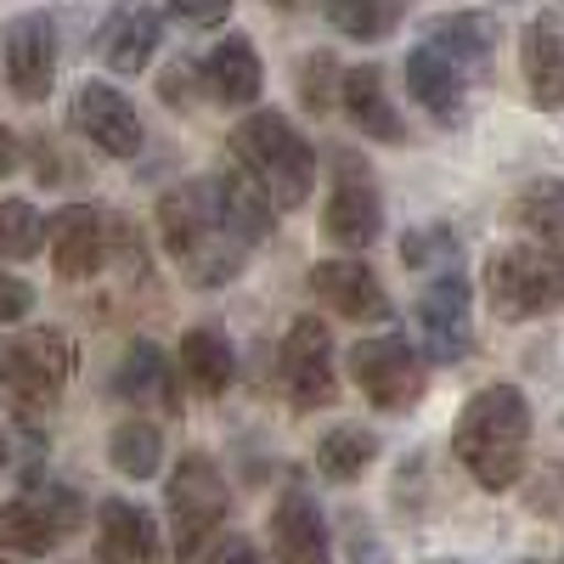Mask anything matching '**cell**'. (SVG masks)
<instances>
[{"mask_svg": "<svg viewBox=\"0 0 564 564\" xmlns=\"http://www.w3.org/2000/svg\"><path fill=\"white\" fill-rule=\"evenodd\" d=\"M45 243H52V265H57V276H68V282L97 276V265H102V254H108L102 209H90V204H68V209H57L52 220H45Z\"/></svg>", "mask_w": 564, "mask_h": 564, "instance_id": "15", "label": "cell"}, {"mask_svg": "<svg viewBox=\"0 0 564 564\" xmlns=\"http://www.w3.org/2000/svg\"><path fill=\"white\" fill-rule=\"evenodd\" d=\"M12 164H18V135H12L7 124H0V175H7Z\"/></svg>", "mask_w": 564, "mask_h": 564, "instance_id": "37", "label": "cell"}, {"mask_svg": "<svg viewBox=\"0 0 564 564\" xmlns=\"http://www.w3.org/2000/svg\"><path fill=\"white\" fill-rule=\"evenodd\" d=\"M97 558L102 564H148L159 558V525L124 497H108L97 508Z\"/></svg>", "mask_w": 564, "mask_h": 564, "instance_id": "21", "label": "cell"}, {"mask_svg": "<svg viewBox=\"0 0 564 564\" xmlns=\"http://www.w3.org/2000/svg\"><path fill=\"white\" fill-rule=\"evenodd\" d=\"M339 170H345V175H339V186H334V198H327L322 231H327L339 249H372V243H379V231H384V204H379L367 170H361L350 153H339Z\"/></svg>", "mask_w": 564, "mask_h": 564, "instance_id": "13", "label": "cell"}, {"mask_svg": "<svg viewBox=\"0 0 564 564\" xmlns=\"http://www.w3.org/2000/svg\"><path fill=\"white\" fill-rule=\"evenodd\" d=\"M486 300L502 322H531L564 305V265L531 243L497 249L486 260Z\"/></svg>", "mask_w": 564, "mask_h": 564, "instance_id": "5", "label": "cell"}, {"mask_svg": "<svg viewBox=\"0 0 564 564\" xmlns=\"http://www.w3.org/2000/svg\"><path fill=\"white\" fill-rule=\"evenodd\" d=\"M406 85H412V102L430 119H441V124L463 119V74L435 52V45H417L406 57Z\"/></svg>", "mask_w": 564, "mask_h": 564, "instance_id": "22", "label": "cell"}, {"mask_svg": "<svg viewBox=\"0 0 564 564\" xmlns=\"http://www.w3.org/2000/svg\"><path fill=\"white\" fill-rule=\"evenodd\" d=\"M7 79L23 102H45L57 79V23L45 12H23L7 29Z\"/></svg>", "mask_w": 564, "mask_h": 564, "instance_id": "14", "label": "cell"}, {"mask_svg": "<svg viewBox=\"0 0 564 564\" xmlns=\"http://www.w3.org/2000/svg\"><path fill=\"white\" fill-rule=\"evenodd\" d=\"M271 553H276V564H334V542H327L322 508L300 486H289L271 508Z\"/></svg>", "mask_w": 564, "mask_h": 564, "instance_id": "16", "label": "cell"}, {"mask_svg": "<svg viewBox=\"0 0 564 564\" xmlns=\"http://www.w3.org/2000/svg\"><path fill=\"white\" fill-rule=\"evenodd\" d=\"M327 23L339 34H356V40H379L401 23V7L395 0H334L327 7Z\"/></svg>", "mask_w": 564, "mask_h": 564, "instance_id": "31", "label": "cell"}, {"mask_svg": "<svg viewBox=\"0 0 564 564\" xmlns=\"http://www.w3.org/2000/svg\"><path fill=\"white\" fill-rule=\"evenodd\" d=\"M74 379V339L57 327H29L0 345V395H7L23 417L57 406V395Z\"/></svg>", "mask_w": 564, "mask_h": 564, "instance_id": "4", "label": "cell"}, {"mask_svg": "<svg viewBox=\"0 0 564 564\" xmlns=\"http://www.w3.org/2000/svg\"><path fill=\"white\" fill-rule=\"evenodd\" d=\"M430 45L463 74V68H486L491 63V45H497V23L486 12H452L430 23Z\"/></svg>", "mask_w": 564, "mask_h": 564, "instance_id": "26", "label": "cell"}, {"mask_svg": "<svg viewBox=\"0 0 564 564\" xmlns=\"http://www.w3.org/2000/svg\"><path fill=\"white\" fill-rule=\"evenodd\" d=\"M311 294L345 322H390L395 316L390 289L361 260H316L311 265Z\"/></svg>", "mask_w": 564, "mask_h": 564, "instance_id": "12", "label": "cell"}, {"mask_svg": "<svg viewBox=\"0 0 564 564\" xmlns=\"http://www.w3.org/2000/svg\"><path fill=\"white\" fill-rule=\"evenodd\" d=\"M417 339L435 361H463L475 350V327H468V276L441 271L423 276L417 289Z\"/></svg>", "mask_w": 564, "mask_h": 564, "instance_id": "10", "label": "cell"}, {"mask_svg": "<svg viewBox=\"0 0 564 564\" xmlns=\"http://www.w3.org/2000/svg\"><path fill=\"white\" fill-rule=\"evenodd\" d=\"M0 564H12V558H0Z\"/></svg>", "mask_w": 564, "mask_h": 564, "instance_id": "39", "label": "cell"}, {"mask_svg": "<svg viewBox=\"0 0 564 564\" xmlns=\"http://www.w3.org/2000/svg\"><path fill=\"white\" fill-rule=\"evenodd\" d=\"M159 40H164V18L148 12V7H130V12H113L108 29H102V57L113 74H141L153 63L159 52Z\"/></svg>", "mask_w": 564, "mask_h": 564, "instance_id": "23", "label": "cell"}, {"mask_svg": "<svg viewBox=\"0 0 564 564\" xmlns=\"http://www.w3.org/2000/svg\"><path fill=\"white\" fill-rule=\"evenodd\" d=\"M350 379L379 412H412L417 395H423V361H417V350L401 334L361 339L350 350Z\"/></svg>", "mask_w": 564, "mask_h": 564, "instance_id": "7", "label": "cell"}, {"mask_svg": "<svg viewBox=\"0 0 564 564\" xmlns=\"http://www.w3.org/2000/svg\"><path fill=\"white\" fill-rule=\"evenodd\" d=\"M159 238L186 271V282H198V289H220L243 265V243L226 231L209 181H186L159 198Z\"/></svg>", "mask_w": 564, "mask_h": 564, "instance_id": "2", "label": "cell"}, {"mask_svg": "<svg viewBox=\"0 0 564 564\" xmlns=\"http://www.w3.org/2000/svg\"><path fill=\"white\" fill-rule=\"evenodd\" d=\"M231 159H238V170H249L265 186L276 209H300L311 198L316 153L282 113H249L238 130H231Z\"/></svg>", "mask_w": 564, "mask_h": 564, "instance_id": "3", "label": "cell"}, {"mask_svg": "<svg viewBox=\"0 0 564 564\" xmlns=\"http://www.w3.org/2000/svg\"><path fill=\"white\" fill-rule=\"evenodd\" d=\"M334 85H345V74H339L334 57H327V52L305 57V68H300V102H305L311 113H327V108H334V97H339Z\"/></svg>", "mask_w": 564, "mask_h": 564, "instance_id": "33", "label": "cell"}, {"mask_svg": "<svg viewBox=\"0 0 564 564\" xmlns=\"http://www.w3.org/2000/svg\"><path fill=\"white\" fill-rule=\"evenodd\" d=\"M186 79H193V63H175V68L159 79V90H164L170 108H186Z\"/></svg>", "mask_w": 564, "mask_h": 564, "instance_id": "36", "label": "cell"}, {"mask_svg": "<svg viewBox=\"0 0 564 564\" xmlns=\"http://www.w3.org/2000/svg\"><path fill=\"white\" fill-rule=\"evenodd\" d=\"M401 260L412 265V276H441V271H463V243L446 220L412 226L401 238Z\"/></svg>", "mask_w": 564, "mask_h": 564, "instance_id": "29", "label": "cell"}, {"mask_svg": "<svg viewBox=\"0 0 564 564\" xmlns=\"http://www.w3.org/2000/svg\"><path fill=\"white\" fill-rule=\"evenodd\" d=\"M513 220L525 226L531 249H542L564 265V181H553V175L531 181L525 193L513 198Z\"/></svg>", "mask_w": 564, "mask_h": 564, "instance_id": "24", "label": "cell"}, {"mask_svg": "<svg viewBox=\"0 0 564 564\" xmlns=\"http://www.w3.org/2000/svg\"><path fill=\"white\" fill-rule=\"evenodd\" d=\"M204 85H209V97L226 102V108H249L260 90H265V68H260V52H254V40L243 34H226L209 45V57H204Z\"/></svg>", "mask_w": 564, "mask_h": 564, "instance_id": "19", "label": "cell"}, {"mask_svg": "<svg viewBox=\"0 0 564 564\" xmlns=\"http://www.w3.org/2000/svg\"><path fill=\"white\" fill-rule=\"evenodd\" d=\"M282 390H289L294 412H322L334 406V339H327L322 316H300L282 339Z\"/></svg>", "mask_w": 564, "mask_h": 564, "instance_id": "9", "label": "cell"}, {"mask_svg": "<svg viewBox=\"0 0 564 564\" xmlns=\"http://www.w3.org/2000/svg\"><path fill=\"white\" fill-rule=\"evenodd\" d=\"M231 372H238V356H231L226 334H215V327H193V334L181 339V379L193 384L198 395H226Z\"/></svg>", "mask_w": 564, "mask_h": 564, "instance_id": "27", "label": "cell"}, {"mask_svg": "<svg viewBox=\"0 0 564 564\" xmlns=\"http://www.w3.org/2000/svg\"><path fill=\"white\" fill-rule=\"evenodd\" d=\"M108 457L124 480H153L159 463H164V435L153 430L148 417H124L119 430L108 435Z\"/></svg>", "mask_w": 564, "mask_h": 564, "instance_id": "28", "label": "cell"}, {"mask_svg": "<svg viewBox=\"0 0 564 564\" xmlns=\"http://www.w3.org/2000/svg\"><path fill=\"white\" fill-rule=\"evenodd\" d=\"M339 102H345V113H350V124H356L361 135L384 141V148H401V141H406V124H401L395 102L384 97V74L372 68V63H356V68L345 74Z\"/></svg>", "mask_w": 564, "mask_h": 564, "instance_id": "20", "label": "cell"}, {"mask_svg": "<svg viewBox=\"0 0 564 564\" xmlns=\"http://www.w3.org/2000/svg\"><path fill=\"white\" fill-rule=\"evenodd\" d=\"M452 452L486 491H508L525 475L531 452V401L513 384H486L463 401L452 423Z\"/></svg>", "mask_w": 564, "mask_h": 564, "instance_id": "1", "label": "cell"}, {"mask_svg": "<svg viewBox=\"0 0 564 564\" xmlns=\"http://www.w3.org/2000/svg\"><path fill=\"white\" fill-rule=\"evenodd\" d=\"M34 311V289L23 276H12V271H0V322H23Z\"/></svg>", "mask_w": 564, "mask_h": 564, "instance_id": "34", "label": "cell"}, {"mask_svg": "<svg viewBox=\"0 0 564 564\" xmlns=\"http://www.w3.org/2000/svg\"><path fill=\"white\" fill-rule=\"evenodd\" d=\"M170 536H175V553L181 558H193L209 547V536L220 531L226 520V508H231V491L220 480V468L198 452H186L175 463V475H170Z\"/></svg>", "mask_w": 564, "mask_h": 564, "instance_id": "6", "label": "cell"}, {"mask_svg": "<svg viewBox=\"0 0 564 564\" xmlns=\"http://www.w3.org/2000/svg\"><path fill=\"white\" fill-rule=\"evenodd\" d=\"M113 390H119L130 406H170V412H175V372H170L164 350L148 345V339H135V345L124 350Z\"/></svg>", "mask_w": 564, "mask_h": 564, "instance_id": "25", "label": "cell"}, {"mask_svg": "<svg viewBox=\"0 0 564 564\" xmlns=\"http://www.w3.org/2000/svg\"><path fill=\"white\" fill-rule=\"evenodd\" d=\"M74 130L108 159H135L141 153V119H135L130 97L113 90V85H102V79H85L74 90Z\"/></svg>", "mask_w": 564, "mask_h": 564, "instance_id": "11", "label": "cell"}, {"mask_svg": "<svg viewBox=\"0 0 564 564\" xmlns=\"http://www.w3.org/2000/svg\"><path fill=\"white\" fill-rule=\"evenodd\" d=\"M372 435L367 430H356V423H339V430H327L322 435V446H316V468L327 480H339V486H350V480H361L367 468H372Z\"/></svg>", "mask_w": 564, "mask_h": 564, "instance_id": "30", "label": "cell"}, {"mask_svg": "<svg viewBox=\"0 0 564 564\" xmlns=\"http://www.w3.org/2000/svg\"><path fill=\"white\" fill-rule=\"evenodd\" d=\"M45 243V220L23 198H0V260H29Z\"/></svg>", "mask_w": 564, "mask_h": 564, "instance_id": "32", "label": "cell"}, {"mask_svg": "<svg viewBox=\"0 0 564 564\" xmlns=\"http://www.w3.org/2000/svg\"><path fill=\"white\" fill-rule=\"evenodd\" d=\"M0 468H7V435H0Z\"/></svg>", "mask_w": 564, "mask_h": 564, "instance_id": "38", "label": "cell"}, {"mask_svg": "<svg viewBox=\"0 0 564 564\" xmlns=\"http://www.w3.org/2000/svg\"><path fill=\"white\" fill-rule=\"evenodd\" d=\"M209 193H215V209H220L226 231H231V238H238L243 249L271 238L276 204H271V193H265V186H260L249 170H220V175H209Z\"/></svg>", "mask_w": 564, "mask_h": 564, "instance_id": "17", "label": "cell"}, {"mask_svg": "<svg viewBox=\"0 0 564 564\" xmlns=\"http://www.w3.org/2000/svg\"><path fill=\"white\" fill-rule=\"evenodd\" d=\"M74 525H79V497H74L68 486L29 491V497L0 502V547L18 553V558H40V553H52Z\"/></svg>", "mask_w": 564, "mask_h": 564, "instance_id": "8", "label": "cell"}, {"mask_svg": "<svg viewBox=\"0 0 564 564\" xmlns=\"http://www.w3.org/2000/svg\"><path fill=\"white\" fill-rule=\"evenodd\" d=\"M520 68L536 108H564V23L553 12H536L520 34Z\"/></svg>", "mask_w": 564, "mask_h": 564, "instance_id": "18", "label": "cell"}, {"mask_svg": "<svg viewBox=\"0 0 564 564\" xmlns=\"http://www.w3.org/2000/svg\"><path fill=\"white\" fill-rule=\"evenodd\" d=\"M204 564H265V558H260V547H254L249 536H220Z\"/></svg>", "mask_w": 564, "mask_h": 564, "instance_id": "35", "label": "cell"}]
</instances>
